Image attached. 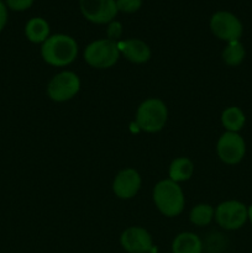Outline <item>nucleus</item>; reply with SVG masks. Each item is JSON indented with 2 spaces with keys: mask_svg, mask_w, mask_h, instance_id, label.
Returning a JSON list of instances; mask_svg holds the SVG:
<instances>
[{
  "mask_svg": "<svg viewBox=\"0 0 252 253\" xmlns=\"http://www.w3.org/2000/svg\"><path fill=\"white\" fill-rule=\"evenodd\" d=\"M138 128L143 132L156 133L163 130L168 120V108L158 98H148L138 105L135 116Z\"/></svg>",
  "mask_w": 252,
  "mask_h": 253,
  "instance_id": "obj_3",
  "label": "nucleus"
},
{
  "mask_svg": "<svg viewBox=\"0 0 252 253\" xmlns=\"http://www.w3.org/2000/svg\"><path fill=\"white\" fill-rule=\"evenodd\" d=\"M120 244L127 253H150L153 249L152 236L141 226H130L124 230Z\"/></svg>",
  "mask_w": 252,
  "mask_h": 253,
  "instance_id": "obj_11",
  "label": "nucleus"
},
{
  "mask_svg": "<svg viewBox=\"0 0 252 253\" xmlns=\"http://www.w3.org/2000/svg\"><path fill=\"white\" fill-rule=\"evenodd\" d=\"M7 22V9L6 5L0 0V32L4 30L5 25Z\"/></svg>",
  "mask_w": 252,
  "mask_h": 253,
  "instance_id": "obj_23",
  "label": "nucleus"
},
{
  "mask_svg": "<svg viewBox=\"0 0 252 253\" xmlns=\"http://www.w3.org/2000/svg\"><path fill=\"white\" fill-rule=\"evenodd\" d=\"M84 61L96 69H108L115 66L120 58L118 43L108 39L95 40L84 48Z\"/></svg>",
  "mask_w": 252,
  "mask_h": 253,
  "instance_id": "obj_4",
  "label": "nucleus"
},
{
  "mask_svg": "<svg viewBox=\"0 0 252 253\" xmlns=\"http://www.w3.org/2000/svg\"><path fill=\"white\" fill-rule=\"evenodd\" d=\"M225 247H226V239L224 237V235L219 234V232L209 235L207 241L203 242V249L207 250V252L209 253H220Z\"/></svg>",
  "mask_w": 252,
  "mask_h": 253,
  "instance_id": "obj_19",
  "label": "nucleus"
},
{
  "mask_svg": "<svg viewBox=\"0 0 252 253\" xmlns=\"http://www.w3.org/2000/svg\"><path fill=\"white\" fill-rule=\"evenodd\" d=\"M121 36H123V25H121V22L116 21V20L109 22L108 27H106V39L118 43V42H120Z\"/></svg>",
  "mask_w": 252,
  "mask_h": 253,
  "instance_id": "obj_21",
  "label": "nucleus"
},
{
  "mask_svg": "<svg viewBox=\"0 0 252 253\" xmlns=\"http://www.w3.org/2000/svg\"><path fill=\"white\" fill-rule=\"evenodd\" d=\"M152 199L156 208L167 217L180 215L185 207V197L182 187L170 179H162L153 187Z\"/></svg>",
  "mask_w": 252,
  "mask_h": 253,
  "instance_id": "obj_2",
  "label": "nucleus"
},
{
  "mask_svg": "<svg viewBox=\"0 0 252 253\" xmlns=\"http://www.w3.org/2000/svg\"><path fill=\"white\" fill-rule=\"evenodd\" d=\"M35 0H6V5L15 11H24L32 6Z\"/></svg>",
  "mask_w": 252,
  "mask_h": 253,
  "instance_id": "obj_22",
  "label": "nucleus"
},
{
  "mask_svg": "<svg viewBox=\"0 0 252 253\" xmlns=\"http://www.w3.org/2000/svg\"><path fill=\"white\" fill-rule=\"evenodd\" d=\"M25 36L32 43H43L51 36V27L43 17H32L25 25Z\"/></svg>",
  "mask_w": 252,
  "mask_h": 253,
  "instance_id": "obj_14",
  "label": "nucleus"
},
{
  "mask_svg": "<svg viewBox=\"0 0 252 253\" xmlns=\"http://www.w3.org/2000/svg\"><path fill=\"white\" fill-rule=\"evenodd\" d=\"M220 121L227 132H240L246 124V115L239 106H229L222 110Z\"/></svg>",
  "mask_w": 252,
  "mask_h": 253,
  "instance_id": "obj_16",
  "label": "nucleus"
},
{
  "mask_svg": "<svg viewBox=\"0 0 252 253\" xmlns=\"http://www.w3.org/2000/svg\"><path fill=\"white\" fill-rule=\"evenodd\" d=\"M215 209L212 205L200 203V204L194 205L189 212V220L195 226H208L210 222L214 220Z\"/></svg>",
  "mask_w": 252,
  "mask_h": 253,
  "instance_id": "obj_18",
  "label": "nucleus"
},
{
  "mask_svg": "<svg viewBox=\"0 0 252 253\" xmlns=\"http://www.w3.org/2000/svg\"><path fill=\"white\" fill-rule=\"evenodd\" d=\"M245 57H246V49L240 40L227 42L221 52L222 61L230 67L240 66L245 61Z\"/></svg>",
  "mask_w": 252,
  "mask_h": 253,
  "instance_id": "obj_17",
  "label": "nucleus"
},
{
  "mask_svg": "<svg viewBox=\"0 0 252 253\" xmlns=\"http://www.w3.org/2000/svg\"><path fill=\"white\" fill-rule=\"evenodd\" d=\"M214 219L221 229L235 231L245 226L247 219V205L240 200H225L215 208Z\"/></svg>",
  "mask_w": 252,
  "mask_h": 253,
  "instance_id": "obj_6",
  "label": "nucleus"
},
{
  "mask_svg": "<svg viewBox=\"0 0 252 253\" xmlns=\"http://www.w3.org/2000/svg\"><path fill=\"white\" fill-rule=\"evenodd\" d=\"M194 173V163L188 157H177L170 162L168 168V179L175 183L187 182Z\"/></svg>",
  "mask_w": 252,
  "mask_h": 253,
  "instance_id": "obj_15",
  "label": "nucleus"
},
{
  "mask_svg": "<svg viewBox=\"0 0 252 253\" xmlns=\"http://www.w3.org/2000/svg\"><path fill=\"white\" fill-rule=\"evenodd\" d=\"M142 179L140 173L133 168H124L113 180V192L119 199H132L140 192Z\"/></svg>",
  "mask_w": 252,
  "mask_h": 253,
  "instance_id": "obj_10",
  "label": "nucleus"
},
{
  "mask_svg": "<svg viewBox=\"0 0 252 253\" xmlns=\"http://www.w3.org/2000/svg\"><path fill=\"white\" fill-rule=\"evenodd\" d=\"M118 10L125 14H133L142 6V0H116Z\"/></svg>",
  "mask_w": 252,
  "mask_h": 253,
  "instance_id": "obj_20",
  "label": "nucleus"
},
{
  "mask_svg": "<svg viewBox=\"0 0 252 253\" xmlns=\"http://www.w3.org/2000/svg\"><path fill=\"white\" fill-rule=\"evenodd\" d=\"M119 51L127 61L135 64H143L150 61L151 48L140 39H127L118 42Z\"/></svg>",
  "mask_w": 252,
  "mask_h": 253,
  "instance_id": "obj_12",
  "label": "nucleus"
},
{
  "mask_svg": "<svg viewBox=\"0 0 252 253\" xmlns=\"http://www.w3.org/2000/svg\"><path fill=\"white\" fill-rule=\"evenodd\" d=\"M247 219H249V221L252 225V204L250 207H247Z\"/></svg>",
  "mask_w": 252,
  "mask_h": 253,
  "instance_id": "obj_24",
  "label": "nucleus"
},
{
  "mask_svg": "<svg viewBox=\"0 0 252 253\" xmlns=\"http://www.w3.org/2000/svg\"><path fill=\"white\" fill-rule=\"evenodd\" d=\"M203 241L194 232H180L172 242V253H203Z\"/></svg>",
  "mask_w": 252,
  "mask_h": 253,
  "instance_id": "obj_13",
  "label": "nucleus"
},
{
  "mask_svg": "<svg viewBox=\"0 0 252 253\" xmlns=\"http://www.w3.org/2000/svg\"><path fill=\"white\" fill-rule=\"evenodd\" d=\"M209 25L212 35L226 43L240 40L244 32V25L241 20L226 10L214 12L210 17Z\"/></svg>",
  "mask_w": 252,
  "mask_h": 253,
  "instance_id": "obj_7",
  "label": "nucleus"
},
{
  "mask_svg": "<svg viewBox=\"0 0 252 253\" xmlns=\"http://www.w3.org/2000/svg\"><path fill=\"white\" fill-rule=\"evenodd\" d=\"M82 15L93 24H109L115 20L119 10L116 0H79Z\"/></svg>",
  "mask_w": 252,
  "mask_h": 253,
  "instance_id": "obj_9",
  "label": "nucleus"
},
{
  "mask_svg": "<svg viewBox=\"0 0 252 253\" xmlns=\"http://www.w3.org/2000/svg\"><path fill=\"white\" fill-rule=\"evenodd\" d=\"M81 78L72 71H62L51 78L47 84V95L52 101L66 103L81 90Z\"/></svg>",
  "mask_w": 252,
  "mask_h": 253,
  "instance_id": "obj_5",
  "label": "nucleus"
},
{
  "mask_svg": "<svg viewBox=\"0 0 252 253\" xmlns=\"http://www.w3.org/2000/svg\"><path fill=\"white\" fill-rule=\"evenodd\" d=\"M78 56V43L66 34L51 35L41 46V57L52 67H67Z\"/></svg>",
  "mask_w": 252,
  "mask_h": 253,
  "instance_id": "obj_1",
  "label": "nucleus"
},
{
  "mask_svg": "<svg viewBox=\"0 0 252 253\" xmlns=\"http://www.w3.org/2000/svg\"><path fill=\"white\" fill-rule=\"evenodd\" d=\"M216 153L225 165H239L246 156V142L239 132L225 131L216 142Z\"/></svg>",
  "mask_w": 252,
  "mask_h": 253,
  "instance_id": "obj_8",
  "label": "nucleus"
}]
</instances>
